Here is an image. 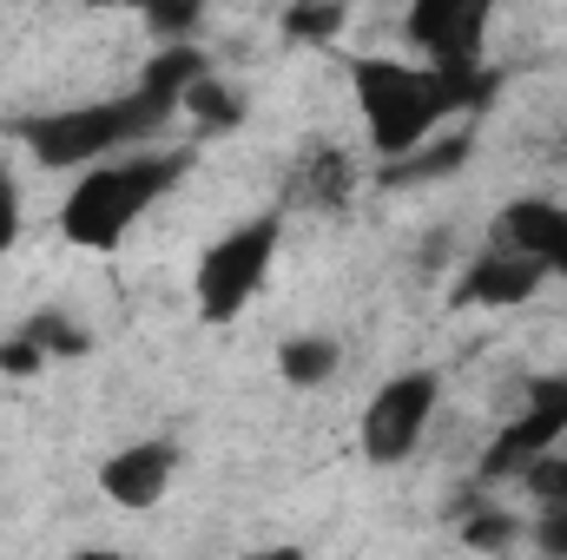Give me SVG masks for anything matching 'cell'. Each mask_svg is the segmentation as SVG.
Wrapping results in <instances>:
<instances>
[{
  "instance_id": "cell-5",
  "label": "cell",
  "mask_w": 567,
  "mask_h": 560,
  "mask_svg": "<svg viewBox=\"0 0 567 560\" xmlns=\"http://www.w3.org/2000/svg\"><path fill=\"white\" fill-rule=\"evenodd\" d=\"M435 403H442V383H435V370H403V376H390L377 396H370V409H363V455L370 462H410L416 455V442H423L429 416H435Z\"/></svg>"
},
{
  "instance_id": "cell-24",
  "label": "cell",
  "mask_w": 567,
  "mask_h": 560,
  "mask_svg": "<svg viewBox=\"0 0 567 560\" xmlns=\"http://www.w3.org/2000/svg\"><path fill=\"white\" fill-rule=\"evenodd\" d=\"M548 278H567V231L555 238V251H548Z\"/></svg>"
},
{
  "instance_id": "cell-7",
  "label": "cell",
  "mask_w": 567,
  "mask_h": 560,
  "mask_svg": "<svg viewBox=\"0 0 567 560\" xmlns=\"http://www.w3.org/2000/svg\"><path fill=\"white\" fill-rule=\"evenodd\" d=\"M561 435H567V376H542V383H528L522 416L495 435V448H488V462H482V481L522 475V462L542 455V448H555Z\"/></svg>"
},
{
  "instance_id": "cell-15",
  "label": "cell",
  "mask_w": 567,
  "mask_h": 560,
  "mask_svg": "<svg viewBox=\"0 0 567 560\" xmlns=\"http://www.w3.org/2000/svg\"><path fill=\"white\" fill-rule=\"evenodd\" d=\"M198 73H212V66H205V53H198L192 40H165V46H158V60L140 73V86L165 93V100H178V93H185Z\"/></svg>"
},
{
  "instance_id": "cell-22",
  "label": "cell",
  "mask_w": 567,
  "mask_h": 560,
  "mask_svg": "<svg viewBox=\"0 0 567 560\" xmlns=\"http://www.w3.org/2000/svg\"><path fill=\"white\" fill-rule=\"evenodd\" d=\"M20 245V185H13V172L0 165V258Z\"/></svg>"
},
{
  "instance_id": "cell-4",
  "label": "cell",
  "mask_w": 567,
  "mask_h": 560,
  "mask_svg": "<svg viewBox=\"0 0 567 560\" xmlns=\"http://www.w3.org/2000/svg\"><path fill=\"white\" fill-rule=\"evenodd\" d=\"M278 238H284V218L265 211V218H251V225H231V231L198 258L192 297H198V317H205V323H231V317L265 290L271 258H278Z\"/></svg>"
},
{
  "instance_id": "cell-3",
  "label": "cell",
  "mask_w": 567,
  "mask_h": 560,
  "mask_svg": "<svg viewBox=\"0 0 567 560\" xmlns=\"http://www.w3.org/2000/svg\"><path fill=\"white\" fill-rule=\"evenodd\" d=\"M172 113H178V100H165L152 86H133L120 100H100V106H66V113L27 120L20 139L33 152V165H47V172H86V165L113 158L126 139H152Z\"/></svg>"
},
{
  "instance_id": "cell-10",
  "label": "cell",
  "mask_w": 567,
  "mask_h": 560,
  "mask_svg": "<svg viewBox=\"0 0 567 560\" xmlns=\"http://www.w3.org/2000/svg\"><path fill=\"white\" fill-rule=\"evenodd\" d=\"M561 231H567V205H555L548 191H535V198H508V205L495 211V238L515 245V251H535L542 265H548V251H555Z\"/></svg>"
},
{
  "instance_id": "cell-21",
  "label": "cell",
  "mask_w": 567,
  "mask_h": 560,
  "mask_svg": "<svg viewBox=\"0 0 567 560\" xmlns=\"http://www.w3.org/2000/svg\"><path fill=\"white\" fill-rule=\"evenodd\" d=\"M40 363H47V350H40V343H33V336H27V330H20V336H7V343H0V370H7V376H33V370H40Z\"/></svg>"
},
{
  "instance_id": "cell-19",
  "label": "cell",
  "mask_w": 567,
  "mask_h": 560,
  "mask_svg": "<svg viewBox=\"0 0 567 560\" xmlns=\"http://www.w3.org/2000/svg\"><path fill=\"white\" fill-rule=\"evenodd\" d=\"M140 13H145V27H152L158 40H192L198 20H205V0H145Z\"/></svg>"
},
{
  "instance_id": "cell-23",
  "label": "cell",
  "mask_w": 567,
  "mask_h": 560,
  "mask_svg": "<svg viewBox=\"0 0 567 560\" xmlns=\"http://www.w3.org/2000/svg\"><path fill=\"white\" fill-rule=\"evenodd\" d=\"M535 548L548 560H567V501L561 508H542V521H535Z\"/></svg>"
},
{
  "instance_id": "cell-12",
  "label": "cell",
  "mask_w": 567,
  "mask_h": 560,
  "mask_svg": "<svg viewBox=\"0 0 567 560\" xmlns=\"http://www.w3.org/2000/svg\"><path fill=\"white\" fill-rule=\"evenodd\" d=\"M178 113H185L198 133H231V126H245V93L225 86V80H212V73H198V80L178 93Z\"/></svg>"
},
{
  "instance_id": "cell-17",
  "label": "cell",
  "mask_w": 567,
  "mask_h": 560,
  "mask_svg": "<svg viewBox=\"0 0 567 560\" xmlns=\"http://www.w3.org/2000/svg\"><path fill=\"white\" fill-rule=\"evenodd\" d=\"M522 488H528V501H535V508H561V501H567V455H561V448L528 455V462H522Z\"/></svg>"
},
{
  "instance_id": "cell-11",
  "label": "cell",
  "mask_w": 567,
  "mask_h": 560,
  "mask_svg": "<svg viewBox=\"0 0 567 560\" xmlns=\"http://www.w3.org/2000/svg\"><path fill=\"white\" fill-rule=\"evenodd\" d=\"M468 152H475V139H468V133L410 145L403 158H383V191H403V185H435V178L462 172V165H468Z\"/></svg>"
},
{
  "instance_id": "cell-25",
  "label": "cell",
  "mask_w": 567,
  "mask_h": 560,
  "mask_svg": "<svg viewBox=\"0 0 567 560\" xmlns=\"http://www.w3.org/2000/svg\"><path fill=\"white\" fill-rule=\"evenodd\" d=\"M80 7H145V0H80Z\"/></svg>"
},
{
  "instance_id": "cell-18",
  "label": "cell",
  "mask_w": 567,
  "mask_h": 560,
  "mask_svg": "<svg viewBox=\"0 0 567 560\" xmlns=\"http://www.w3.org/2000/svg\"><path fill=\"white\" fill-rule=\"evenodd\" d=\"M27 336H33L47 356H86V350H93V336H86L73 317H60V310H40V317L27 323Z\"/></svg>"
},
{
  "instance_id": "cell-13",
  "label": "cell",
  "mask_w": 567,
  "mask_h": 560,
  "mask_svg": "<svg viewBox=\"0 0 567 560\" xmlns=\"http://www.w3.org/2000/svg\"><path fill=\"white\" fill-rule=\"evenodd\" d=\"M337 363H343V350H337L330 336H290V343L278 350V370H284L290 390H317V383H330Z\"/></svg>"
},
{
  "instance_id": "cell-8",
  "label": "cell",
  "mask_w": 567,
  "mask_h": 560,
  "mask_svg": "<svg viewBox=\"0 0 567 560\" xmlns=\"http://www.w3.org/2000/svg\"><path fill=\"white\" fill-rule=\"evenodd\" d=\"M542 283H548V265H542L535 251L488 245V251L455 278V303H462V310H515V303H528Z\"/></svg>"
},
{
  "instance_id": "cell-1",
  "label": "cell",
  "mask_w": 567,
  "mask_h": 560,
  "mask_svg": "<svg viewBox=\"0 0 567 560\" xmlns=\"http://www.w3.org/2000/svg\"><path fill=\"white\" fill-rule=\"evenodd\" d=\"M350 86H357V113L363 133L383 158H403L410 145H423L442 120L475 113L495 100V73L488 66H410V60H383V53H357L350 60Z\"/></svg>"
},
{
  "instance_id": "cell-2",
  "label": "cell",
  "mask_w": 567,
  "mask_h": 560,
  "mask_svg": "<svg viewBox=\"0 0 567 560\" xmlns=\"http://www.w3.org/2000/svg\"><path fill=\"white\" fill-rule=\"evenodd\" d=\"M185 172H192V152H126V158L86 165V178L60 205V238L80 251H113Z\"/></svg>"
},
{
  "instance_id": "cell-6",
  "label": "cell",
  "mask_w": 567,
  "mask_h": 560,
  "mask_svg": "<svg viewBox=\"0 0 567 560\" xmlns=\"http://www.w3.org/2000/svg\"><path fill=\"white\" fill-rule=\"evenodd\" d=\"M495 0H410L403 33L416 40L429 66H482V33H488Z\"/></svg>"
},
{
  "instance_id": "cell-9",
  "label": "cell",
  "mask_w": 567,
  "mask_h": 560,
  "mask_svg": "<svg viewBox=\"0 0 567 560\" xmlns=\"http://www.w3.org/2000/svg\"><path fill=\"white\" fill-rule=\"evenodd\" d=\"M172 475H178V442H126L120 455H106L100 495H106L113 508H126V515H145V508L165 501Z\"/></svg>"
},
{
  "instance_id": "cell-16",
  "label": "cell",
  "mask_w": 567,
  "mask_h": 560,
  "mask_svg": "<svg viewBox=\"0 0 567 560\" xmlns=\"http://www.w3.org/2000/svg\"><path fill=\"white\" fill-rule=\"evenodd\" d=\"M343 20H350V7H343V0H297V7L284 13V33H290V40H303V46H323V40H337V33H343Z\"/></svg>"
},
{
  "instance_id": "cell-20",
  "label": "cell",
  "mask_w": 567,
  "mask_h": 560,
  "mask_svg": "<svg viewBox=\"0 0 567 560\" xmlns=\"http://www.w3.org/2000/svg\"><path fill=\"white\" fill-rule=\"evenodd\" d=\"M303 191H310L317 205H343V191H350V158H343V152H317L310 172H303Z\"/></svg>"
},
{
  "instance_id": "cell-14",
  "label": "cell",
  "mask_w": 567,
  "mask_h": 560,
  "mask_svg": "<svg viewBox=\"0 0 567 560\" xmlns=\"http://www.w3.org/2000/svg\"><path fill=\"white\" fill-rule=\"evenodd\" d=\"M462 515V548H475V554H502V548H515L522 541V515H508V508H488V501H462L455 508Z\"/></svg>"
}]
</instances>
